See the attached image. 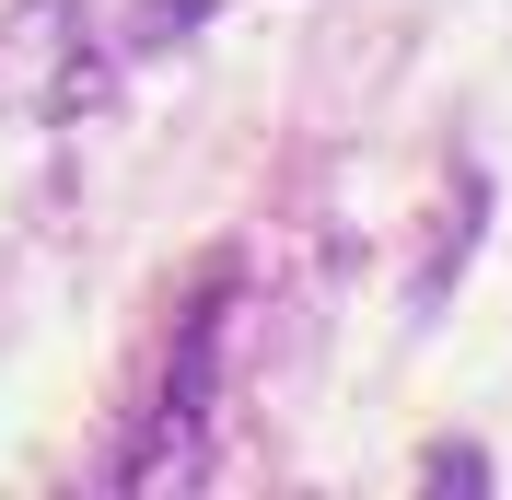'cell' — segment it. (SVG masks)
I'll return each mask as SVG.
<instances>
[{
    "label": "cell",
    "mask_w": 512,
    "mask_h": 500,
    "mask_svg": "<svg viewBox=\"0 0 512 500\" xmlns=\"http://www.w3.org/2000/svg\"><path fill=\"white\" fill-rule=\"evenodd\" d=\"M94 0H24L0 24V117H82L105 94V59L82 47Z\"/></svg>",
    "instance_id": "7a4b0ae2"
},
{
    "label": "cell",
    "mask_w": 512,
    "mask_h": 500,
    "mask_svg": "<svg viewBox=\"0 0 512 500\" xmlns=\"http://www.w3.org/2000/svg\"><path fill=\"white\" fill-rule=\"evenodd\" d=\"M210 442H222V268H210V280L187 291V314H175L152 419L128 431L117 477H128V489H187V477L210 466Z\"/></svg>",
    "instance_id": "6da1fadb"
},
{
    "label": "cell",
    "mask_w": 512,
    "mask_h": 500,
    "mask_svg": "<svg viewBox=\"0 0 512 500\" xmlns=\"http://www.w3.org/2000/svg\"><path fill=\"white\" fill-rule=\"evenodd\" d=\"M198 12H210V0H152V12H140V24H128V59H140V47H163V35H187Z\"/></svg>",
    "instance_id": "3957f363"
}]
</instances>
